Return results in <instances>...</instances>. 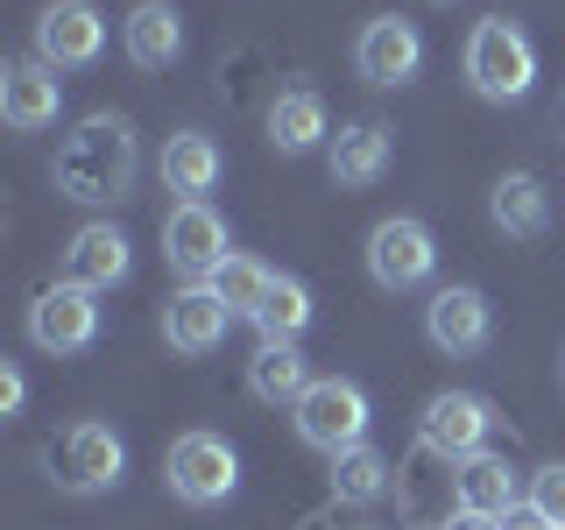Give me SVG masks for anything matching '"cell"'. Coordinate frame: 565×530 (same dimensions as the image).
Instances as JSON below:
<instances>
[{"mask_svg":"<svg viewBox=\"0 0 565 530\" xmlns=\"http://www.w3.org/2000/svg\"><path fill=\"white\" fill-rule=\"evenodd\" d=\"M135 170H141V149H135V128L120 114H85L78 128L64 135L57 163H50V177H57L64 199L78 205H114L135 191Z\"/></svg>","mask_w":565,"mask_h":530,"instance_id":"1","label":"cell"},{"mask_svg":"<svg viewBox=\"0 0 565 530\" xmlns=\"http://www.w3.org/2000/svg\"><path fill=\"white\" fill-rule=\"evenodd\" d=\"M467 85L481 99H494V106L530 99V85H537V43H530L509 14L473 22V35H467Z\"/></svg>","mask_w":565,"mask_h":530,"instance_id":"2","label":"cell"},{"mask_svg":"<svg viewBox=\"0 0 565 530\" xmlns=\"http://www.w3.org/2000/svg\"><path fill=\"white\" fill-rule=\"evenodd\" d=\"M297 438H305L311 453H353V446H367V424H375V403H367V389L361 382H347V375H318L305 396H297Z\"/></svg>","mask_w":565,"mask_h":530,"instance_id":"3","label":"cell"},{"mask_svg":"<svg viewBox=\"0 0 565 530\" xmlns=\"http://www.w3.org/2000/svg\"><path fill=\"white\" fill-rule=\"evenodd\" d=\"M43 467H50V481L64 495H106V488H120V474H128V438H120L114 424L85 417L43 453Z\"/></svg>","mask_w":565,"mask_h":530,"instance_id":"4","label":"cell"},{"mask_svg":"<svg viewBox=\"0 0 565 530\" xmlns=\"http://www.w3.org/2000/svg\"><path fill=\"white\" fill-rule=\"evenodd\" d=\"M163 481H170L177 502L220 509V502H234V488H241V453L226 446L220 432H184V438H170V453H163Z\"/></svg>","mask_w":565,"mask_h":530,"instance_id":"5","label":"cell"},{"mask_svg":"<svg viewBox=\"0 0 565 530\" xmlns=\"http://www.w3.org/2000/svg\"><path fill=\"white\" fill-rule=\"evenodd\" d=\"M234 255V241H226V220L212 212L205 199H177L163 212V262L184 283H212V269Z\"/></svg>","mask_w":565,"mask_h":530,"instance_id":"6","label":"cell"},{"mask_svg":"<svg viewBox=\"0 0 565 530\" xmlns=\"http://www.w3.org/2000/svg\"><path fill=\"white\" fill-rule=\"evenodd\" d=\"M431 269H438L431 226L411 220V212L375 220V234H367V276H375L382 290H417V283H431Z\"/></svg>","mask_w":565,"mask_h":530,"instance_id":"7","label":"cell"},{"mask_svg":"<svg viewBox=\"0 0 565 530\" xmlns=\"http://www.w3.org/2000/svg\"><path fill=\"white\" fill-rule=\"evenodd\" d=\"M488 432H494V411H488V396H473V389H438L431 403H424V417H417V438H424V453H438V459H473V453H488Z\"/></svg>","mask_w":565,"mask_h":530,"instance_id":"8","label":"cell"},{"mask_svg":"<svg viewBox=\"0 0 565 530\" xmlns=\"http://www.w3.org/2000/svg\"><path fill=\"white\" fill-rule=\"evenodd\" d=\"M29 340L43 353H85L99 340V290H85V283H50L43 297L29 305Z\"/></svg>","mask_w":565,"mask_h":530,"instance_id":"9","label":"cell"},{"mask_svg":"<svg viewBox=\"0 0 565 530\" xmlns=\"http://www.w3.org/2000/svg\"><path fill=\"white\" fill-rule=\"evenodd\" d=\"M424 340L438 353H452V361H473V353H488V340H494V305L473 283H446V290H431V305H424Z\"/></svg>","mask_w":565,"mask_h":530,"instance_id":"10","label":"cell"},{"mask_svg":"<svg viewBox=\"0 0 565 530\" xmlns=\"http://www.w3.org/2000/svg\"><path fill=\"white\" fill-rule=\"evenodd\" d=\"M99 50H106V14L93 0H50L35 14V57L50 71H85L99 64Z\"/></svg>","mask_w":565,"mask_h":530,"instance_id":"11","label":"cell"},{"mask_svg":"<svg viewBox=\"0 0 565 530\" xmlns=\"http://www.w3.org/2000/svg\"><path fill=\"white\" fill-rule=\"evenodd\" d=\"M57 106H64V78L43 57H14L0 71V120L14 135H43L57 128Z\"/></svg>","mask_w":565,"mask_h":530,"instance_id":"12","label":"cell"},{"mask_svg":"<svg viewBox=\"0 0 565 530\" xmlns=\"http://www.w3.org/2000/svg\"><path fill=\"white\" fill-rule=\"evenodd\" d=\"M326 170H332L340 191L382 184V177L396 170V128H388V120H353V128H340L326 141Z\"/></svg>","mask_w":565,"mask_h":530,"instance_id":"13","label":"cell"},{"mask_svg":"<svg viewBox=\"0 0 565 530\" xmlns=\"http://www.w3.org/2000/svg\"><path fill=\"white\" fill-rule=\"evenodd\" d=\"M226 332H234V305H226L212 283H184V290L163 305V340L177 353H212V347H226Z\"/></svg>","mask_w":565,"mask_h":530,"instance_id":"14","label":"cell"},{"mask_svg":"<svg viewBox=\"0 0 565 530\" xmlns=\"http://www.w3.org/2000/svg\"><path fill=\"white\" fill-rule=\"evenodd\" d=\"M353 64H361L367 85H411L424 71L417 22H403V14H375V22L361 29V43H353Z\"/></svg>","mask_w":565,"mask_h":530,"instance_id":"15","label":"cell"},{"mask_svg":"<svg viewBox=\"0 0 565 530\" xmlns=\"http://www.w3.org/2000/svg\"><path fill=\"white\" fill-rule=\"evenodd\" d=\"M128 269H135V255L114 220H85L64 247V276L85 283V290H114V283H128Z\"/></svg>","mask_w":565,"mask_h":530,"instance_id":"16","label":"cell"},{"mask_svg":"<svg viewBox=\"0 0 565 530\" xmlns=\"http://www.w3.org/2000/svg\"><path fill=\"white\" fill-rule=\"evenodd\" d=\"M120 50H128V64H141V71H170L184 57V14H177L170 0H141L128 22H120Z\"/></svg>","mask_w":565,"mask_h":530,"instance_id":"17","label":"cell"},{"mask_svg":"<svg viewBox=\"0 0 565 530\" xmlns=\"http://www.w3.org/2000/svg\"><path fill=\"white\" fill-rule=\"evenodd\" d=\"M488 220L502 226L509 241H537L544 226H552V191L530 170H509V177H494V191H488Z\"/></svg>","mask_w":565,"mask_h":530,"instance_id":"18","label":"cell"},{"mask_svg":"<svg viewBox=\"0 0 565 530\" xmlns=\"http://www.w3.org/2000/svg\"><path fill=\"white\" fill-rule=\"evenodd\" d=\"M452 488H459V509H473V517H509V509H516V467H509L502 453L459 459Z\"/></svg>","mask_w":565,"mask_h":530,"instance_id":"19","label":"cell"},{"mask_svg":"<svg viewBox=\"0 0 565 530\" xmlns=\"http://www.w3.org/2000/svg\"><path fill=\"white\" fill-rule=\"evenodd\" d=\"M220 170H226V156H220V141H212V135L184 128V135L163 141V184L177 191V199H205V191L220 184Z\"/></svg>","mask_w":565,"mask_h":530,"instance_id":"20","label":"cell"},{"mask_svg":"<svg viewBox=\"0 0 565 530\" xmlns=\"http://www.w3.org/2000/svg\"><path fill=\"white\" fill-rule=\"evenodd\" d=\"M311 382H318L311 361H305L290 340H262L255 361H247V389H255L262 403H290V411H297V396H305Z\"/></svg>","mask_w":565,"mask_h":530,"instance_id":"21","label":"cell"},{"mask_svg":"<svg viewBox=\"0 0 565 530\" xmlns=\"http://www.w3.org/2000/svg\"><path fill=\"white\" fill-rule=\"evenodd\" d=\"M326 135H332V120H326V99H318V93L297 85V93H276L269 99V141H276L282 156H305Z\"/></svg>","mask_w":565,"mask_h":530,"instance_id":"22","label":"cell"},{"mask_svg":"<svg viewBox=\"0 0 565 530\" xmlns=\"http://www.w3.org/2000/svg\"><path fill=\"white\" fill-rule=\"evenodd\" d=\"M388 488H396V467H388V453H375V446H353V453L332 459V502L367 509V502H382Z\"/></svg>","mask_w":565,"mask_h":530,"instance_id":"23","label":"cell"},{"mask_svg":"<svg viewBox=\"0 0 565 530\" xmlns=\"http://www.w3.org/2000/svg\"><path fill=\"white\" fill-rule=\"evenodd\" d=\"M305 326H311V290L297 276H276L269 297H262V311H255V332H262V340H290L297 347Z\"/></svg>","mask_w":565,"mask_h":530,"instance_id":"24","label":"cell"},{"mask_svg":"<svg viewBox=\"0 0 565 530\" xmlns=\"http://www.w3.org/2000/svg\"><path fill=\"white\" fill-rule=\"evenodd\" d=\"M269 283H276V269H262L255 255H226L220 269H212V290L234 305V318H255L262 297H269Z\"/></svg>","mask_w":565,"mask_h":530,"instance_id":"25","label":"cell"},{"mask_svg":"<svg viewBox=\"0 0 565 530\" xmlns=\"http://www.w3.org/2000/svg\"><path fill=\"white\" fill-rule=\"evenodd\" d=\"M530 509H537L552 530H565V459H552V467L530 474Z\"/></svg>","mask_w":565,"mask_h":530,"instance_id":"26","label":"cell"},{"mask_svg":"<svg viewBox=\"0 0 565 530\" xmlns=\"http://www.w3.org/2000/svg\"><path fill=\"white\" fill-rule=\"evenodd\" d=\"M22 403H29V382H22V368H0V411H22Z\"/></svg>","mask_w":565,"mask_h":530,"instance_id":"27","label":"cell"},{"mask_svg":"<svg viewBox=\"0 0 565 530\" xmlns=\"http://www.w3.org/2000/svg\"><path fill=\"white\" fill-rule=\"evenodd\" d=\"M494 523H502V530H552V523H544V517H537V509H530V502H516V509H509V517H494Z\"/></svg>","mask_w":565,"mask_h":530,"instance_id":"28","label":"cell"},{"mask_svg":"<svg viewBox=\"0 0 565 530\" xmlns=\"http://www.w3.org/2000/svg\"><path fill=\"white\" fill-rule=\"evenodd\" d=\"M431 530H502V523H494V517H473V509H452V517L431 523Z\"/></svg>","mask_w":565,"mask_h":530,"instance_id":"29","label":"cell"},{"mask_svg":"<svg viewBox=\"0 0 565 530\" xmlns=\"http://www.w3.org/2000/svg\"><path fill=\"white\" fill-rule=\"evenodd\" d=\"M438 8H452V0H438Z\"/></svg>","mask_w":565,"mask_h":530,"instance_id":"30","label":"cell"},{"mask_svg":"<svg viewBox=\"0 0 565 530\" xmlns=\"http://www.w3.org/2000/svg\"><path fill=\"white\" fill-rule=\"evenodd\" d=\"M558 120H565V106H558Z\"/></svg>","mask_w":565,"mask_h":530,"instance_id":"31","label":"cell"}]
</instances>
